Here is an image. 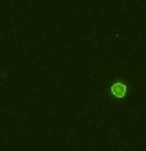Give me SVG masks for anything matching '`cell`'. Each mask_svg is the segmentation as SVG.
I'll use <instances>...</instances> for the list:
<instances>
[{
    "instance_id": "cell-1",
    "label": "cell",
    "mask_w": 146,
    "mask_h": 151,
    "mask_svg": "<svg viewBox=\"0 0 146 151\" xmlns=\"http://www.w3.org/2000/svg\"><path fill=\"white\" fill-rule=\"evenodd\" d=\"M127 85L124 82H121V80H116L115 83H112L110 87V93L115 96L116 99H124L127 96Z\"/></svg>"
}]
</instances>
